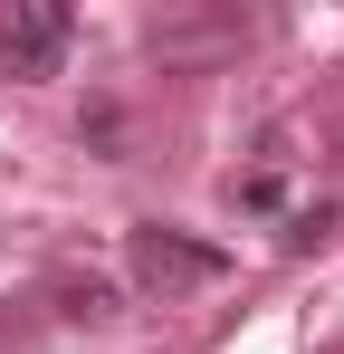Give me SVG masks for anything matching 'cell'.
Segmentation results:
<instances>
[{"mask_svg": "<svg viewBox=\"0 0 344 354\" xmlns=\"http://www.w3.org/2000/svg\"><path fill=\"white\" fill-rule=\"evenodd\" d=\"M67 39H77V10L67 0H19L0 19V77H57Z\"/></svg>", "mask_w": 344, "mask_h": 354, "instance_id": "7a4b0ae2", "label": "cell"}, {"mask_svg": "<svg viewBox=\"0 0 344 354\" xmlns=\"http://www.w3.org/2000/svg\"><path fill=\"white\" fill-rule=\"evenodd\" d=\"M124 268H134V288H144V297H163V306H172V297L229 278V249L172 230V221H134V230H124Z\"/></svg>", "mask_w": 344, "mask_h": 354, "instance_id": "6da1fadb", "label": "cell"}, {"mask_svg": "<svg viewBox=\"0 0 344 354\" xmlns=\"http://www.w3.org/2000/svg\"><path fill=\"white\" fill-rule=\"evenodd\" d=\"M325 230H335V201H316V211H296V221H287V249H316Z\"/></svg>", "mask_w": 344, "mask_h": 354, "instance_id": "277c9868", "label": "cell"}, {"mask_svg": "<svg viewBox=\"0 0 344 354\" xmlns=\"http://www.w3.org/2000/svg\"><path fill=\"white\" fill-rule=\"evenodd\" d=\"M48 297H57V316H67V326H106L115 306H124V297H115L106 278H57Z\"/></svg>", "mask_w": 344, "mask_h": 354, "instance_id": "3957f363", "label": "cell"}]
</instances>
